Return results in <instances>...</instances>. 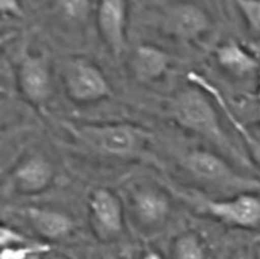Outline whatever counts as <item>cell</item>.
<instances>
[{
	"label": "cell",
	"mask_w": 260,
	"mask_h": 259,
	"mask_svg": "<svg viewBox=\"0 0 260 259\" xmlns=\"http://www.w3.org/2000/svg\"><path fill=\"white\" fill-rule=\"evenodd\" d=\"M215 58L220 68L233 75L245 76L259 69V61L255 56L235 41L218 46L215 50Z\"/></svg>",
	"instance_id": "15"
},
{
	"label": "cell",
	"mask_w": 260,
	"mask_h": 259,
	"mask_svg": "<svg viewBox=\"0 0 260 259\" xmlns=\"http://www.w3.org/2000/svg\"><path fill=\"white\" fill-rule=\"evenodd\" d=\"M187 80L188 83L193 84V85L202 89L203 91H206V93L212 98V101L215 102L216 106H217L218 108H220V111L225 114L229 123H230L231 127L235 130L238 136L243 140L244 145H245L246 147V151L250 155V159L255 163L256 167L260 168V137L251 134L250 130H249L248 127L241 122V119L236 116L235 112L231 109L229 102L226 101V98L223 96L222 91H221L215 84L211 83L207 78H205V76L201 75V74L196 73V71L188 73Z\"/></svg>",
	"instance_id": "12"
},
{
	"label": "cell",
	"mask_w": 260,
	"mask_h": 259,
	"mask_svg": "<svg viewBox=\"0 0 260 259\" xmlns=\"http://www.w3.org/2000/svg\"><path fill=\"white\" fill-rule=\"evenodd\" d=\"M231 259H256L253 254L248 253V251H241V253H236Z\"/></svg>",
	"instance_id": "23"
},
{
	"label": "cell",
	"mask_w": 260,
	"mask_h": 259,
	"mask_svg": "<svg viewBox=\"0 0 260 259\" xmlns=\"http://www.w3.org/2000/svg\"><path fill=\"white\" fill-rule=\"evenodd\" d=\"M18 88L32 106L42 108L52 95V73L47 57L29 52L20 58L17 69Z\"/></svg>",
	"instance_id": "8"
},
{
	"label": "cell",
	"mask_w": 260,
	"mask_h": 259,
	"mask_svg": "<svg viewBox=\"0 0 260 259\" xmlns=\"http://www.w3.org/2000/svg\"><path fill=\"white\" fill-rule=\"evenodd\" d=\"M56 12L71 24H83L90 17L93 0H55Z\"/></svg>",
	"instance_id": "17"
},
{
	"label": "cell",
	"mask_w": 260,
	"mask_h": 259,
	"mask_svg": "<svg viewBox=\"0 0 260 259\" xmlns=\"http://www.w3.org/2000/svg\"><path fill=\"white\" fill-rule=\"evenodd\" d=\"M131 208L136 222L146 230L164 225L172 213V200L162 189L152 185L136 188L131 195Z\"/></svg>",
	"instance_id": "10"
},
{
	"label": "cell",
	"mask_w": 260,
	"mask_h": 259,
	"mask_svg": "<svg viewBox=\"0 0 260 259\" xmlns=\"http://www.w3.org/2000/svg\"><path fill=\"white\" fill-rule=\"evenodd\" d=\"M182 167L190 177L208 187L225 190L250 192L259 187L253 179L236 172L228 160L208 150L194 149L182 157Z\"/></svg>",
	"instance_id": "3"
},
{
	"label": "cell",
	"mask_w": 260,
	"mask_h": 259,
	"mask_svg": "<svg viewBox=\"0 0 260 259\" xmlns=\"http://www.w3.org/2000/svg\"><path fill=\"white\" fill-rule=\"evenodd\" d=\"M235 4L249 30L260 36V0H235Z\"/></svg>",
	"instance_id": "19"
},
{
	"label": "cell",
	"mask_w": 260,
	"mask_h": 259,
	"mask_svg": "<svg viewBox=\"0 0 260 259\" xmlns=\"http://www.w3.org/2000/svg\"><path fill=\"white\" fill-rule=\"evenodd\" d=\"M173 259H207V249L197 233L185 231L173 243Z\"/></svg>",
	"instance_id": "16"
},
{
	"label": "cell",
	"mask_w": 260,
	"mask_h": 259,
	"mask_svg": "<svg viewBox=\"0 0 260 259\" xmlns=\"http://www.w3.org/2000/svg\"><path fill=\"white\" fill-rule=\"evenodd\" d=\"M18 211L27 220L30 228L45 240H62L68 238L75 228L73 218L62 211L38 206H27Z\"/></svg>",
	"instance_id": "14"
},
{
	"label": "cell",
	"mask_w": 260,
	"mask_h": 259,
	"mask_svg": "<svg viewBox=\"0 0 260 259\" xmlns=\"http://www.w3.org/2000/svg\"><path fill=\"white\" fill-rule=\"evenodd\" d=\"M205 215L236 229H260V196L251 192L236 193L230 198L212 200L202 196H185Z\"/></svg>",
	"instance_id": "5"
},
{
	"label": "cell",
	"mask_w": 260,
	"mask_h": 259,
	"mask_svg": "<svg viewBox=\"0 0 260 259\" xmlns=\"http://www.w3.org/2000/svg\"><path fill=\"white\" fill-rule=\"evenodd\" d=\"M95 22L106 47L119 57L127 46V0H98Z\"/></svg>",
	"instance_id": "9"
},
{
	"label": "cell",
	"mask_w": 260,
	"mask_h": 259,
	"mask_svg": "<svg viewBox=\"0 0 260 259\" xmlns=\"http://www.w3.org/2000/svg\"><path fill=\"white\" fill-rule=\"evenodd\" d=\"M211 25L212 20L208 13L193 3H177L162 13V30L180 42L200 41L207 35Z\"/></svg>",
	"instance_id": "7"
},
{
	"label": "cell",
	"mask_w": 260,
	"mask_h": 259,
	"mask_svg": "<svg viewBox=\"0 0 260 259\" xmlns=\"http://www.w3.org/2000/svg\"><path fill=\"white\" fill-rule=\"evenodd\" d=\"M88 213L91 229L99 240H116L123 233V206L113 190L93 189L88 198Z\"/></svg>",
	"instance_id": "6"
},
{
	"label": "cell",
	"mask_w": 260,
	"mask_h": 259,
	"mask_svg": "<svg viewBox=\"0 0 260 259\" xmlns=\"http://www.w3.org/2000/svg\"><path fill=\"white\" fill-rule=\"evenodd\" d=\"M63 90L70 101L79 104H93L113 94L104 71L86 57H69L61 68Z\"/></svg>",
	"instance_id": "4"
},
{
	"label": "cell",
	"mask_w": 260,
	"mask_h": 259,
	"mask_svg": "<svg viewBox=\"0 0 260 259\" xmlns=\"http://www.w3.org/2000/svg\"><path fill=\"white\" fill-rule=\"evenodd\" d=\"M172 62L173 57L168 51L151 43H140L132 51L129 68L137 81L150 84L165 76Z\"/></svg>",
	"instance_id": "13"
},
{
	"label": "cell",
	"mask_w": 260,
	"mask_h": 259,
	"mask_svg": "<svg viewBox=\"0 0 260 259\" xmlns=\"http://www.w3.org/2000/svg\"><path fill=\"white\" fill-rule=\"evenodd\" d=\"M216 103L198 86H189L177 91L169 102L173 121L187 131L202 137L229 156L240 159L241 155L223 131Z\"/></svg>",
	"instance_id": "1"
},
{
	"label": "cell",
	"mask_w": 260,
	"mask_h": 259,
	"mask_svg": "<svg viewBox=\"0 0 260 259\" xmlns=\"http://www.w3.org/2000/svg\"><path fill=\"white\" fill-rule=\"evenodd\" d=\"M25 243H29V240L20 231L12 228V226L2 225V228H0V245H2V248L20 245V244Z\"/></svg>",
	"instance_id": "20"
},
{
	"label": "cell",
	"mask_w": 260,
	"mask_h": 259,
	"mask_svg": "<svg viewBox=\"0 0 260 259\" xmlns=\"http://www.w3.org/2000/svg\"><path fill=\"white\" fill-rule=\"evenodd\" d=\"M65 127L84 146L107 156L135 157L144 151L150 140L146 128L127 122H71Z\"/></svg>",
	"instance_id": "2"
},
{
	"label": "cell",
	"mask_w": 260,
	"mask_h": 259,
	"mask_svg": "<svg viewBox=\"0 0 260 259\" xmlns=\"http://www.w3.org/2000/svg\"><path fill=\"white\" fill-rule=\"evenodd\" d=\"M0 7H2L3 14L19 15L22 12L18 0H0Z\"/></svg>",
	"instance_id": "21"
},
{
	"label": "cell",
	"mask_w": 260,
	"mask_h": 259,
	"mask_svg": "<svg viewBox=\"0 0 260 259\" xmlns=\"http://www.w3.org/2000/svg\"><path fill=\"white\" fill-rule=\"evenodd\" d=\"M55 179V167L43 155L32 154L20 160L12 169L9 180L12 187L22 195L45 192Z\"/></svg>",
	"instance_id": "11"
},
{
	"label": "cell",
	"mask_w": 260,
	"mask_h": 259,
	"mask_svg": "<svg viewBox=\"0 0 260 259\" xmlns=\"http://www.w3.org/2000/svg\"><path fill=\"white\" fill-rule=\"evenodd\" d=\"M51 250V245L47 243H37V241H29V243L20 244L15 246H8L2 248V259H30L32 256L41 255Z\"/></svg>",
	"instance_id": "18"
},
{
	"label": "cell",
	"mask_w": 260,
	"mask_h": 259,
	"mask_svg": "<svg viewBox=\"0 0 260 259\" xmlns=\"http://www.w3.org/2000/svg\"><path fill=\"white\" fill-rule=\"evenodd\" d=\"M141 259H164V256L161 255V253H159L157 250H146L142 254Z\"/></svg>",
	"instance_id": "22"
}]
</instances>
